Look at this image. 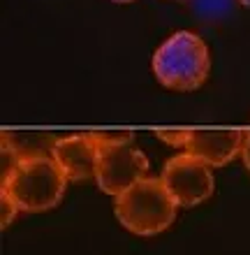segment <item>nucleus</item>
Instances as JSON below:
<instances>
[{
  "label": "nucleus",
  "instance_id": "1",
  "mask_svg": "<svg viewBox=\"0 0 250 255\" xmlns=\"http://www.w3.org/2000/svg\"><path fill=\"white\" fill-rule=\"evenodd\" d=\"M176 209L178 204L167 190L165 181L153 176L137 181L114 202L116 218L121 221V225L139 237H153L165 232L174 223Z\"/></svg>",
  "mask_w": 250,
  "mask_h": 255
},
{
  "label": "nucleus",
  "instance_id": "2",
  "mask_svg": "<svg viewBox=\"0 0 250 255\" xmlns=\"http://www.w3.org/2000/svg\"><path fill=\"white\" fill-rule=\"evenodd\" d=\"M68 183L54 155H28L21 158L12 174L2 181V193L16 202L19 211L37 214L54 209Z\"/></svg>",
  "mask_w": 250,
  "mask_h": 255
},
{
  "label": "nucleus",
  "instance_id": "3",
  "mask_svg": "<svg viewBox=\"0 0 250 255\" xmlns=\"http://www.w3.org/2000/svg\"><path fill=\"white\" fill-rule=\"evenodd\" d=\"M211 70L209 47L199 35L178 30L169 35L153 56V72L171 91H197Z\"/></svg>",
  "mask_w": 250,
  "mask_h": 255
},
{
  "label": "nucleus",
  "instance_id": "4",
  "mask_svg": "<svg viewBox=\"0 0 250 255\" xmlns=\"http://www.w3.org/2000/svg\"><path fill=\"white\" fill-rule=\"evenodd\" d=\"M97 141L95 181L102 193L118 197L137 181L146 179L149 160L132 146V132H93Z\"/></svg>",
  "mask_w": 250,
  "mask_h": 255
},
{
  "label": "nucleus",
  "instance_id": "5",
  "mask_svg": "<svg viewBox=\"0 0 250 255\" xmlns=\"http://www.w3.org/2000/svg\"><path fill=\"white\" fill-rule=\"evenodd\" d=\"M160 179L165 181V186L178 207H195L199 202L209 200L213 193L211 165H206L204 160L190 153L174 155L165 165Z\"/></svg>",
  "mask_w": 250,
  "mask_h": 255
},
{
  "label": "nucleus",
  "instance_id": "6",
  "mask_svg": "<svg viewBox=\"0 0 250 255\" xmlns=\"http://www.w3.org/2000/svg\"><path fill=\"white\" fill-rule=\"evenodd\" d=\"M97 141L93 132L82 134H70L63 137L54 144V160L63 169V174L70 183L75 181H88L95 179V169H97Z\"/></svg>",
  "mask_w": 250,
  "mask_h": 255
},
{
  "label": "nucleus",
  "instance_id": "7",
  "mask_svg": "<svg viewBox=\"0 0 250 255\" xmlns=\"http://www.w3.org/2000/svg\"><path fill=\"white\" fill-rule=\"evenodd\" d=\"M244 130H192L188 128L185 153L195 155L211 167H223L241 153L246 141Z\"/></svg>",
  "mask_w": 250,
  "mask_h": 255
},
{
  "label": "nucleus",
  "instance_id": "8",
  "mask_svg": "<svg viewBox=\"0 0 250 255\" xmlns=\"http://www.w3.org/2000/svg\"><path fill=\"white\" fill-rule=\"evenodd\" d=\"M190 2H192V9L204 19H220L234 9V0H190Z\"/></svg>",
  "mask_w": 250,
  "mask_h": 255
},
{
  "label": "nucleus",
  "instance_id": "9",
  "mask_svg": "<svg viewBox=\"0 0 250 255\" xmlns=\"http://www.w3.org/2000/svg\"><path fill=\"white\" fill-rule=\"evenodd\" d=\"M156 137L158 139L167 141L169 146H176V148H183L185 141H188V128H176V130H156Z\"/></svg>",
  "mask_w": 250,
  "mask_h": 255
},
{
  "label": "nucleus",
  "instance_id": "10",
  "mask_svg": "<svg viewBox=\"0 0 250 255\" xmlns=\"http://www.w3.org/2000/svg\"><path fill=\"white\" fill-rule=\"evenodd\" d=\"M0 209H2V214H0V225L7 228V225L14 221V216L19 214V207H16V202H14L7 193H2V190H0Z\"/></svg>",
  "mask_w": 250,
  "mask_h": 255
},
{
  "label": "nucleus",
  "instance_id": "11",
  "mask_svg": "<svg viewBox=\"0 0 250 255\" xmlns=\"http://www.w3.org/2000/svg\"><path fill=\"white\" fill-rule=\"evenodd\" d=\"M241 160H244L246 169H248V174H250V130H248V134H246L244 148H241Z\"/></svg>",
  "mask_w": 250,
  "mask_h": 255
},
{
  "label": "nucleus",
  "instance_id": "12",
  "mask_svg": "<svg viewBox=\"0 0 250 255\" xmlns=\"http://www.w3.org/2000/svg\"><path fill=\"white\" fill-rule=\"evenodd\" d=\"M241 5H246V7H250V0H239Z\"/></svg>",
  "mask_w": 250,
  "mask_h": 255
},
{
  "label": "nucleus",
  "instance_id": "13",
  "mask_svg": "<svg viewBox=\"0 0 250 255\" xmlns=\"http://www.w3.org/2000/svg\"><path fill=\"white\" fill-rule=\"evenodd\" d=\"M111 2H135V0H111Z\"/></svg>",
  "mask_w": 250,
  "mask_h": 255
}]
</instances>
